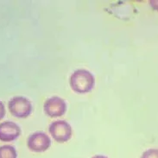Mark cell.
I'll use <instances>...</instances> for the list:
<instances>
[{"label":"cell","instance_id":"9","mask_svg":"<svg viewBox=\"0 0 158 158\" xmlns=\"http://www.w3.org/2000/svg\"><path fill=\"white\" fill-rule=\"evenodd\" d=\"M5 115V108L3 103L0 101V120L2 119Z\"/></svg>","mask_w":158,"mask_h":158},{"label":"cell","instance_id":"4","mask_svg":"<svg viewBox=\"0 0 158 158\" xmlns=\"http://www.w3.org/2000/svg\"><path fill=\"white\" fill-rule=\"evenodd\" d=\"M51 145V140L46 133L37 131L28 137L27 146L31 151L35 153L44 152Z\"/></svg>","mask_w":158,"mask_h":158},{"label":"cell","instance_id":"8","mask_svg":"<svg viewBox=\"0 0 158 158\" xmlns=\"http://www.w3.org/2000/svg\"><path fill=\"white\" fill-rule=\"evenodd\" d=\"M141 158H158V150L157 149L147 150L143 153Z\"/></svg>","mask_w":158,"mask_h":158},{"label":"cell","instance_id":"7","mask_svg":"<svg viewBox=\"0 0 158 158\" xmlns=\"http://www.w3.org/2000/svg\"><path fill=\"white\" fill-rule=\"evenodd\" d=\"M16 149L11 145H3L0 147V158H17Z\"/></svg>","mask_w":158,"mask_h":158},{"label":"cell","instance_id":"6","mask_svg":"<svg viewBox=\"0 0 158 158\" xmlns=\"http://www.w3.org/2000/svg\"><path fill=\"white\" fill-rule=\"evenodd\" d=\"M21 135V129L16 123L6 121L0 124V140L11 142L16 140Z\"/></svg>","mask_w":158,"mask_h":158},{"label":"cell","instance_id":"3","mask_svg":"<svg viewBox=\"0 0 158 158\" xmlns=\"http://www.w3.org/2000/svg\"><path fill=\"white\" fill-rule=\"evenodd\" d=\"M49 132L52 137L58 143L68 142L72 137V127L64 120L53 122L49 126Z\"/></svg>","mask_w":158,"mask_h":158},{"label":"cell","instance_id":"5","mask_svg":"<svg viewBox=\"0 0 158 158\" xmlns=\"http://www.w3.org/2000/svg\"><path fill=\"white\" fill-rule=\"evenodd\" d=\"M44 111L51 118H58L64 115L67 111V104L63 98L60 97H51L44 103Z\"/></svg>","mask_w":158,"mask_h":158},{"label":"cell","instance_id":"11","mask_svg":"<svg viewBox=\"0 0 158 158\" xmlns=\"http://www.w3.org/2000/svg\"><path fill=\"white\" fill-rule=\"evenodd\" d=\"M93 158H108L106 156H101V155H98V156H95Z\"/></svg>","mask_w":158,"mask_h":158},{"label":"cell","instance_id":"10","mask_svg":"<svg viewBox=\"0 0 158 158\" xmlns=\"http://www.w3.org/2000/svg\"><path fill=\"white\" fill-rule=\"evenodd\" d=\"M150 4L151 5V7L154 10H158V1H156V0H151V1H150Z\"/></svg>","mask_w":158,"mask_h":158},{"label":"cell","instance_id":"1","mask_svg":"<svg viewBox=\"0 0 158 158\" xmlns=\"http://www.w3.org/2000/svg\"><path fill=\"white\" fill-rule=\"evenodd\" d=\"M71 88L77 94H86L94 88L95 84L94 75L85 69L74 71L69 80Z\"/></svg>","mask_w":158,"mask_h":158},{"label":"cell","instance_id":"2","mask_svg":"<svg viewBox=\"0 0 158 158\" xmlns=\"http://www.w3.org/2000/svg\"><path fill=\"white\" fill-rule=\"evenodd\" d=\"M9 110L14 117L18 118H25L32 111L31 102L25 97L16 96L8 103Z\"/></svg>","mask_w":158,"mask_h":158}]
</instances>
